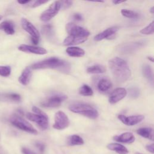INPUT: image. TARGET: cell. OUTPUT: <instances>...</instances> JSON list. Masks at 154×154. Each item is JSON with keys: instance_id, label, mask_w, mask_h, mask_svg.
<instances>
[{"instance_id": "22", "label": "cell", "mask_w": 154, "mask_h": 154, "mask_svg": "<svg viewBox=\"0 0 154 154\" xmlns=\"http://www.w3.org/2000/svg\"><path fill=\"white\" fill-rule=\"evenodd\" d=\"M137 133L146 138L153 140V130L151 128H141L137 131Z\"/></svg>"}, {"instance_id": "44", "label": "cell", "mask_w": 154, "mask_h": 154, "mask_svg": "<svg viewBox=\"0 0 154 154\" xmlns=\"http://www.w3.org/2000/svg\"><path fill=\"white\" fill-rule=\"evenodd\" d=\"M2 16H1V15H0V20H1V19H2Z\"/></svg>"}, {"instance_id": "7", "label": "cell", "mask_w": 154, "mask_h": 154, "mask_svg": "<svg viewBox=\"0 0 154 154\" xmlns=\"http://www.w3.org/2000/svg\"><path fill=\"white\" fill-rule=\"evenodd\" d=\"M66 30L69 35L88 38L90 34L87 29L72 22L67 23L66 25Z\"/></svg>"}, {"instance_id": "8", "label": "cell", "mask_w": 154, "mask_h": 154, "mask_svg": "<svg viewBox=\"0 0 154 154\" xmlns=\"http://www.w3.org/2000/svg\"><path fill=\"white\" fill-rule=\"evenodd\" d=\"M61 8L60 1H56L44 11L40 16V19L43 22H48L58 13Z\"/></svg>"}, {"instance_id": "24", "label": "cell", "mask_w": 154, "mask_h": 154, "mask_svg": "<svg viewBox=\"0 0 154 154\" xmlns=\"http://www.w3.org/2000/svg\"><path fill=\"white\" fill-rule=\"evenodd\" d=\"M142 72L143 76L152 84L153 82V70L150 66L148 64H145L143 66L142 68Z\"/></svg>"}, {"instance_id": "20", "label": "cell", "mask_w": 154, "mask_h": 154, "mask_svg": "<svg viewBox=\"0 0 154 154\" xmlns=\"http://www.w3.org/2000/svg\"><path fill=\"white\" fill-rule=\"evenodd\" d=\"M97 89L100 92L106 93L110 90L112 87L111 82L106 78H102L97 83Z\"/></svg>"}, {"instance_id": "31", "label": "cell", "mask_w": 154, "mask_h": 154, "mask_svg": "<svg viewBox=\"0 0 154 154\" xmlns=\"http://www.w3.org/2000/svg\"><path fill=\"white\" fill-rule=\"evenodd\" d=\"M129 94L132 98H137L140 94V90L137 87H132L129 88L128 90Z\"/></svg>"}, {"instance_id": "33", "label": "cell", "mask_w": 154, "mask_h": 154, "mask_svg": "<svg viewBox=\"0 0 154 154\" xmlns=\"http://www.w3.org/2000/svg\"><path fill=\"white\" fill-rule=\"evenodd\" d=\"M46 2H48V1H43V0H37V1H31L29 2V3H31L29 7H32V8H35L38 6H40L43 4H45Z\"/></svg>"}, {"instance_id": "1", "label": "cell", "mask_w": 154, "mask_h": 154, "mask_svg": "<svg viewBox=\"0 0 154 154\" xmlns=\"http://www.w3.org/2000/svg\"><path fill=\"white\" fill-rule=\"evenodd\" d=\"M108 65L112 76L117 82L123 83L130 78V69L123 59L114 57L109 61Z\"/></svg>"}, {"instance_id": "40", "label": "cell", "mask_w": 154, "mask_h": 154, "mask_svg": "<svg viewBox=\"0 0 154 154\" xmlns=\"http://www.w3.org/2000/svg\"><path fill=\"white\" fill-rule=\"evenodd\" d=\"M125 1H112V3L115 5H117V4H121V3H123V2H125Z\"/></svg>"}, {"instance_id": "42", "label": "cell", "mask_w": 154, "mask_h": 154, "mask_svg": "<svg viewBox=\"0 0 154 154\" xmlns=\"http://www.w3.org/2000/svg\"><path fill=\"white\" fill-rule=\"evenodd\" d=\"M147 58H148V60H149L151 61L152 62H153V58L152 57H147Z\"/></svg>"}, {"instance_id": "23", "label": "cell", "mask_w": 154, "mask_h": 154, "mask_svg": "<svg viewBox=\"0 0 154 154\" xmlns=\"http://www.w3.org/2000/svg\"><path fill=\"white\" fill-rule=\"evenodd\" d=\"M67 143L69 146H79L84 143V140L78 135H72L69 136L67 140Z\"/></svg>"}, {"instance_id": "38", "label": "cell", "mask_w": 154, "mask_h": 154, "mask_svg": "<svg viewBox=\"0 0 154 154\" xmlns=\"http://www.w3.org/2000/svg\"><path fill=\"white\" fill-rule=\"evenodd\" d=\"M146 149L147 151L150 152L152 153H154V144H147L146 146Z\"/></svg>"}, {"instance_id": "4", "label": "cell", "mask_w": 154, "mask_h": 154, "mask_svg": "<svg viewBox=\"0 0 154 154\" xmlns=\"http://www.w3.org/2000/svg\"><path fill=\"white\" fill-rule=\"evenodd\" d=\"M32 110L34 113L27 112L26 118L37 124L42 130H46L49 127V118L48 115L35 106H33Z\"/></svg>"}, {"instance_id": "13", "label": "cell", "mask_w": 154, "mask_h": 154, "mask_svg": "<svg viewBox=\"0 0 154 154\" xmlns=\"http://www.w3.org/2000/svg\"><path fill=\"white\" fill-rule=\"evenodd\" d=\"M18 49L22 52L34 54L37 55H45L47 54V51L42 47L22 44L18 47Z\"/></svg>"}, {"instance_id": "9", "label": "cell", "mask_w": 154, "mask_h": 154, "mask_svg": "<svg viewBox=\"0 0 154 154\" xmlns=\"http://www.w3.org/2000/svg\"><path fill=\"white\" fill-rule=\"evenodd\" d=\"M70 121L67 116L63 111L57 112L54 117L53 128L57 130H63L69 126Z\"/></svg>"}, {"instance_id": "2", "label": "cell", "mask_w": 154, "mask_h": 154, "mask_svg": "<svg viewBox=\"0 0 154 154\" xmlns=\"http://www.w3.org/2000/svg\"><path fill=\"white\" fill-rule=\"evenodd\" d=\"M30 69L34 70L51 69L67 73L70 71L71 66L70 63L65 60L57 57H51L32 64Z\"/></svg>"}, {"instance_id": "25", "label": "cell", "mask_w": 154, "mask_h": 154, "mask_svg": "<svg viewBox=\"0 0 154 154\" xmlns=\"http://www.w3.org/2000/svg\"><path fill=\"white\" fill-rule=\"evenodd\" d=\"M106 71L105 66L100 64H96L90 66L87 68V72L90 74H100L103 73Z\"/></svg>"}, {"instance_id": "30", "label": "cell", "mask_w": 154, "mask_h": 154, "mask_svg": "<svg viewBox=\"0 0 154 154\" xmlns=\"http://www.w3.org/2000/svg\"><path fill=\"white\" fill-rule=\"evenodd\" d=\"M52 31L53 28L52 26L51 25H45L42 27V33L47 37H51V35H52Z\"/></svg>"}, {"instance_id": "32", "label": "cell", "mask_w": 154, "mask_h": 154, "mask_svg": "<svg viewBox=\"0 0 154 154\" xmlns=\"http://www.w3.org/2000/svg\"><path fill=\"white\" fill-rule=\"evenodd\" d=\"M6 97L10 100L14 102H19L21 100V97L16 93H9L6 94Z\"/></svg>"}, {"instance_id": "37", "label": "cell", "mask_w": 154, "mask_h": 154, "mask_svg": "<svg viewBox=\"0 0 154 154\" xmlns=\"http://www.w3.org/2000/svg\"><path fill=\"white\" fill-rule=\"evenodd\" d=\"M73 18L76 21H81L83 19L82 16L79 13H75L73 15Z\"/></svg>"}, {"instance_id": "21", "label": "cell", "mask_w": 154, "mask_h": 154, "mask_svg": "<svg viewBox=\"0 0 154 154\" xmlns=\"http://www.w3.org/2000/svg\"><path fill=\"white\" fill-rule=\"evenodd\" d=\"M66 51L69 56L72 57H82L85 55V51L76 46L68 47Z\"/></svg>"}, {"instance_id": "5", "label": "cell", "mask_w": 154, "mask_h": 154, "mask_svg": "<svg viewBox=\"0 0 154 154\" xmlns=\"http://www.w3.org/2000/svg\"><path fill=\"white\" fill-rule=\"evenodd\" d=\"M10 122L13 126L22 131L32 134H37V130L32 126V125L20 116L13 115L10 119Z\"/></svg>"}, {"instance_id": "29", "label": "cell", "mask_w": 154, "mask_h": 154, "mask_svg": "<svg viewBox=\"0 0 154 154\" xmlns=\"http://www.w3.org/2000/svg\"><path fill=\"white\" fill-rule=\"evenodd\" d=\"M11 67L9 66H0V76L7 77L11 73Z\"/></svg>"}, {"instance_id": "16", "label": "cell", "mask_w": 154, "mask_h": 154, "mask_svg": "<svg viewBox=\"0 0 154 154\" xmlns=\"http://www.w3.org/2000/svg\"><path fill=\"white\" fill-rule=\"evenodd\" d=\"M87 38L81 37H76L73 35L67 36L63 42V45L64 46H72L81 44L87 40Z\"/></svg>"}, {"instance_id": "35", "label": "cell", "mask_w": 154, "mask_h": 154, "mask_svg": "<svg viewBox=\"0 0 154 154\" xmlns=\"http://www.w3.org/2000/svg\"><path fill=\"white\" fill-rule=\"evenodd\" d=\"M35 145L36 146V147L38 149V150H39V152H40L41 154H42L44 151H45V145L44 143L40 142V141H37L35 143Z\"/></svg>"}, {"instance_id": "36", "label": "cell", "mask_w": 154, "mask_h": 154, "mask_svg": "<svg viewBox=\"0 0 154 154\" xmlns=\"http://www.w3.org/2000/svg\"><path fill=\"white\" fill-rule=\"evenodd\" d=\"M22 152L23 154H36L32 150H31L29 149L26 148V147H22Z\"/></svg>"}, {"instance_id": "19", "label": "cell", "mask_w": 154, "mask_h": 154, "mask_svg": "<svg viewBox=\"0 0 154 154\" xmlns=\"http://www.w3.org/2000/svg\"><path fill=\"white\" fill-rule=\"evenodd\" d=\"M106 147L109 150L114 151L119 154H128L129 153V150H128V149L125 146H124L123 145L120 143H109L106 146Z\"/></svg>"}, {"instance_id": "15", "label": "cell", "mask_w": 154, "mask_h": 154, "mask_svg": "<svg viewBox=\"0 0 154 154\" xmlns=\"http://www.w3.org/2000/svg\"><path fill=\"white\" fill-rule=\"evenodd\" d=\"M113 140L117 142L129 144V143H132L135 141V137L132 133L129 132H126L119 135L114 136Z\"/></svg>"}, {"instance_id": "17", "label": "cell", "mask_w": 154, "mask_h": 154, "mask_svg": "<svg viewBox=\"0 0 154 154\" xmlns=\"http://www.w3.org/2000/svg\"><path fill=\"white\" fill-rule=\"evenodd\" d=\"M31 69H30V67H27L22 71L21 75L19 77L18 81L21 84L23 85H26L29 84L31 78Z\"/></svg>"}, {"instance_id": "28", "label": "cell", "mask_w": 154, "mask_h": 154, "mask_svg": "<svg viewBox=\"0 0 154 154\" xmlns=\"http://www.w3.org/2000/svg\"><path fill=\"white\" fill-rule=\"evenodd\" d=\"M153 21H152L151 23H150L147 26L143 28L141 30H140V33L144 35H149L152 34L153 33Z\"/></svg>"}, {"instance_id": "14", "label": "cell", "mask_w": 154, "mask_h": 154, "mask_svg": "<svg viewBox=\"0 0 154 154\" xmlns=\"http://www.w3.org/2000/svg\"><path fill=\"white\" fill-rule=\"evenodd\" d=\"M119 29V27L117 26H111L110 28H107L106 29L104 30L103 31L99 33L98 34L96 35L94 37L95 41H100L103 39L109 38L114 35Z\"/></svg>"}, {"instance_id": "43", "label": "cell", "mask_w": 154, "mask_h": 154, "mask_svg": "<svg viewBox=\"0 0 154 154\" xmlns=\"http://www.w3.org/2000/svg\"><path fill=\"white\" fill-rule=\"evenodd\" d=\"M135 154H142V153H139V152H136Z\"/></svg>"}, {"instance_id": "34", "label": "cell", "mask_w": 154, "mask_h": 154, "mask_svg": "<svg viewBox=\"0 0 154 154\" xmlns=\"http://www.w3.org/2000/svg\"><path fill=\"white\" fill-rule=\"evenodd\" d=\"M60 5H61V8H62L63 9H67L70 8L73 4V2L72 1H60Z\"/></svg>"}, {"instance_id": "41", "label": "cell", "mask_w": 154, "mask_h": 154, "mask_svg": "<svg viewBox=\"0 0 154 154\" xmlns=\"http://www.w3.org/2000/svg\"><path fill=\"white\" fill-rule=\"evenodd\" d=\"M154 7H152L151 8H150V12L152 13V14H153L154 13Z\"/></svg>"}, {"instance_id": "27", "label": "cell", "mask_w": 154, "mask_h": 154, "mask_svg": "<svg viewBox=\"0 0 154 154\" xmlns=\"http://www.w3.org/2000/svg\"><path fill=\"white\" fill-rule=\"evenodd\" d=\"M121 14L124 17L131 18V19H137L139 17L138 13H137L134 11L128 10V9H122L121 10Z\"/></svg>"}, {"instance_id": "6", "label": "cell", "mask_w": 154, "mask_h": 154, "mask_svg": "<svg viewBox=\"0 0 154 154\" xmlns=\"http://www.w3.org/2000/svg\"><path fill=\"white\" fill-rule=\"evenodd\" d=\"M21 25L23 29L30 35L32 43L35 45H37L40 40V34L35 26L25 18L21 19Z\"/></svg>"}, {"instance_id": "3", "label": "cell", "mask_w": 154, "mask_h": 154, "mask_svg": "<svg viewBox=\"0 0 154 154\" xmlns=\"http://www.w3.org/2000/svg\"><path fill=\"white\" fill-rule=\"evenodd\" d=\"M69 109L73 112L81 114L91 119H96L99 116L98 111L91 105L85 103H74L69 106Z\"/></svg>"}, {"instance_id": "11", "label": "cell", "mask_w": 154, "mask_h": 154, "mask_svg": "<svg viewBox=\"0 0 154 154\" xmlns=\"http://www.w3.org/2000/svg\"><path fill=\"white\" fill-rule=\"evenodd\" d=\"M118 119L123 124L127 126H134L142 122L144 119V116L143 115L125 116L122 114H119L118 116Z\"/></svg>"}, {"instance_id": "26", "label": "cell", "mask_w": 154, "mask_h": 154, "mask_svg": "<svg viewBox=\"0 0 154 154\" xmlns=\"http://www.w3.org/2000/svg\"><path fill=\"white\" fill-rule=\"evenodd\" d=\"M79 93L84 96H90L93 94V91L92 88L87 84H84L82 85L79 90Z\"/></svg>"}, {"instance_id": "12", "label": "cell", "mask_w": 154, "mask_h": 154, "mask_svg": "<svg viewBox=\"0 0 154 154\" xmlns=\"http://www.w3.org/2000/svg\"><path fill=\"white\" fill-rule=\"evenodd\" d=\"M127 94V91L124 88H117L110 94L108 101L111 104H115L122 100Z\"/></svg>"}, {"instance_id": "10", "label": "cell", "mask_w": 154, "mask_h": 154, "mask_svg": "<svg viewBox=\"0 0 154 154\" xmlns=\"http://www.w3.org/2000/svg\"><path fill=\"white\" fill-rule=\"evenodd\" d=\"M67 96L66 95H54L41 102V105L45 108H57L62 102L66 100Z\"/></svg>"}, {"instance_id": "18", "label": "cell", "mask_w": 154, "mask_h": 154, "mask_svg": "<svg viewBox=\"0 0 154 154\" xmlns=\"http://www.w3.org/2000/svg\"><path fill=\"white\" fill-rule=\"evenodd\" d=\"M0 30L8 35H13L15 32L14 25L12 21L4 20L0 23Z\"/></svg>"}, {"instance_id": "39", "label": "cell", "mask_w": 154, "mask_h": 154, "mask_svg": "<svg viewBox=\"0 0 154 154\" xmlns=\"http://www.w3.org/2000/svg\"><path fill=\"white\" fill-rule=\"evenodd\" d=\"M31 1H17V2L22 5H25L27 4H29Z\"/></svg>"}]
</instances>
